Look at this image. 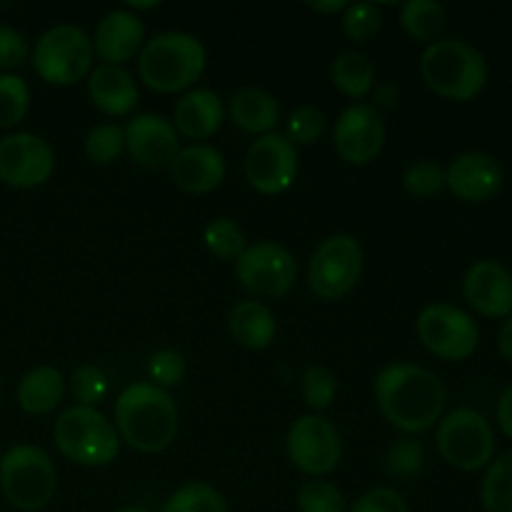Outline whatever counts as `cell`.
Here are the masks:
<instances>
[{
  "instance_id": "1",
  "label": "cell",
  "mask_w": 512,
  "mask_h": 512,
  "mask_svg": "<svg viewBox=\"0 0 512 512\" xmlns=\"http://www.w3.org/2000/svg\"><path fill=\"white\" fill-rule=\"evenodd\" d=\"M375 403L400 433L418 435L440 423L448 393L433 370L415 363H390L375 375Z\"/></svg>"
},
{
  "instance_id": "2",
  "label": "cell",
  "mask_w": 512,
  "mask_h": 512,
  "mask_svg": "<svg viewBox=\"0 0 512 512\" xmlns=\"http://www.w3.org/2000/svg\"><path fill=\"white\" fill-rule=\"evenodd\" d=\"M115 430L138 453H163L178 438L180 413L173 395L153 383H133L115 400Z\"/></svg>"
},
{
  "instance_id": "3",
  "label": "cell",
  "mask_w": 512,
  "mask_h": 512,
  "mask_svg": "<svg viewBox=\"0 0 512 512\" xmlns=\"http://www.w3.org/2000/svg\"><path fill=\"white\" fill-rule=\"evenodd\" d=\"M208 65L205 45L183 30H165L150 38L138 55V75L155 93L193 90Z\"/></svg>"
},
{
  "instance_id": "4",
  "label": "cell",
  "mask_w": 512,
  "mask_h": 512,
  "mask_svg": "<svg viewBox=\"0 0 512 512\" xmlns=\"http://www.w3.org/2000/svg\"><path fill=\"white\" fill-rule=\"evenodd\" d=\"M420 75L445 100H473L488 83V63L468 40L440 38L420 55Z\"/></svg>"
},
{
  "instance_id": "5",
  "label": "cell",
  "mask_w": 512,
  "mask_h": 512,
  "mask_svg": "<svg viewBox=\"0 0 512 512\" xmlns=\"http://www.w3.org/2000/svg\"><path fill=\"white\" fill-rule=\"evenodd\" d=\"M53 440L63 458L83 468H105L120 455L115 425L98 408L85 405H73L58 415Z\"/></svg>"
},
{
  "instance_id": "6",
  "label": "cell",
  "mask_w": 512,
  "mask_h": 512,
  "mask_svg": "<svg viewBox=\"0 0 512 512\" xmlns=\"http://www.w3.org/2000/svg\"><path fill=\"white\" fill-rule=\"evenodd\" d=\"M0 490L20 512L48 508L58 490L53 458L38 445H15L0 458Z\"/></svg>"
},
{
  "instance_id": "7",
  "label": "cell",
  "mask_w": 512,
  "mask_h": 512,
  "mask_svg": "<svg viewBox=\"0 0 512 512\" xmlns=\"http://www.w3.org/2000/svg\"><path fill=\"white\" fill-rule=\"evenodd\" d=\"M93 40L83 28L55 25L45 30L33 50V70L40 80L58 88L80 83L93 70Z\"/></svg>"
},
{
  "instance_id": "8",
  "label": "cell",
  "mask_w": 512,
  "mask_h": 512,
  "mask_svg": "<svg viewBox=\"0 0 512 512\" xmlns=\"http://www.w3.org/2000/svg\"><path fill=\"white\" fill-rule=\"evenodd\" d=\"M435 443L445 463L465 473L493 463L495 433L485 415L473 408H455L443 415L435 430Z\"/></svg>"
},
{
  "instance_id": "9",
  "label": "cell",
  "mask_w": 512,
  "mask_h": 512,
  "mask_svg": "<svg viewBox=\"0 0 512 512\" xmlns=\"http://www.w3.org/2000/svg\"><path fill=\"white\" fill-rule=\"evenodd\" d=\"M365 255L358 238L335 233L315 248L308 263V285L320 300H343L363 278Z\"/></svg>"
},
{
  "instance_id": "10",
  "label": "cell",
  "mask_w": 512,
  "mask_h": 512,
  "mask_svg": "<svg viewBox=\"0 0 512 512\" xmlns=\"http://www.w3.org/2000/svg\"><path fill=\"white\" fill-rule=\"evenodd\" d=\"M415 330L430 355L460 363L478 350L480 328L473 315L450 303H433L420 310Z\"/></svg>"
},
{
  "instance_id": "11",
  "label": "cell",
  "mask_w": 512,
  "mask_h": 512,
  "mask_svg": "<svg viewBox=\"0 0 512 512\" xmlns=\"http://www.w3.org/2000/svg\"><path fill=\"white\" fill-rule=\"evenodd\" d=\"M235 278L253 298H283L298 280V263L288 248L263 240L235 260Z\"/></svg>"
},
{
  "instance_id": "12",
  "label": "cell",
  "mask_w": 512,
  "mask_h": 512,
  "mask_svg": "<svg viewBox=\"0 0 512 512\" xmlns=\"http://www.w3.org/2000/svg\"><path fill=\"white\" fill-rule=\"evenodd\" d=\"M288 458L308 478H328L343 458L340 433L323 415H303L295 420L285 438Z\"/></svg>"
},
{
  "instance_id": "13",
  "label": "cell",
  "mask_w": 512,
  "mask_h": 512,
  "mask_svg": "<svg viewBox=\"0 0 512 512\" xmlns=\"http://www.w3.org/2000/svg\"><path fill=\"white\" fill-rule=\"evenodd\" d=\"M243 168L250 188L260 195H280L298 178V148L280 133L260 135L250 143Z\"/></svg>"
},
{
  "instance_id": "14",
  "label": "cell",
  "mask_w": 512,
  "mask_h": 512,
  "mask_svg": "<svg viewBox=\"0 0 512 512\" xmlns=\"http://www.w3.org/2000/svg\"><path fill=\"white\" fill-rule=\"evenodd\" d=\"M55 170L48 140L35 133H13L0 140V183L18 190L40 188Z\"/></svg>"
},
{
  "instance_id": "15",
  "label": "cell",
  "mask_w": 512,
  "mask_h": 512,
  "mask_svg": "<svg viewBox=\"0 0 512 512\" xmlns=\"http://www.w3.org/2000/svg\"><path fill=\"white\" fill-rule=\"evenodd\" d=\"M385 138H388V130H385L383 113L370 103L348 105L335 120V153L355 168L373 163L383 150Z\"/></svg>"
},
{
  "instance_id": "16",
  "label": "cell",
  "mask_w": 512,
  "mask_h": 512,
  "mask_svg": "<svg viewBox=\"0 0 512 512\" xmlns=\"http://www.w3.org/2000/svg\"><path fill=\"white\" fill-rule=\"evenodd\" d=\"M123 130L125 150L135 163L150 170H170L180 153V135L168 118L155 113L135 115Z\"/></svg>"
},
{
  "instance_id": "17",
  "label": "cell",
  "mask_w": 512,
  "mask_h": 512,
  "mask_svg": "<svg viewBox=\"0 0 512 512\" xmlns=\"http://www.w3.org/2000/svg\"><path fill=\"white\" fill-rule=\"evenodd\" d=\"M503 165L495 155L468 150L450 160L445 168V188L463 203H485L503 188Z\"/></svg>"
},
{
  "instance_id": "18",
  "label": "cell",
  "mask_w": 512,
  "mask_h": 512,
  "mask_svg": "<svg viewBox=\"0 0 512 512\" xmlns=\"http://www.w3.org/2000/svg\"><path fill=\"white\" fill-rule=\"evenodd\" d=\"M463 295L483 318L512 315V273L498 260H478L463 278Z\"/></svg>"
},
{
  "instance_id": "19",
  "label": "cell",
  "mask_w": 512,
  "mask_h": 512,
  "mask_svg": "<svg viewBox=\"0 0 512 512\" xmlns=\"http://www.w3.org/2000/svg\"><path fill=\"white\" fill-rule=\"evenodd\" d=\"M90 40H93L95 55H98L103 63L125 65L143 50V20L135 13H130L128 8L110 10L108 15H103V20L98 23L95 35Z\"/></svg>"
},
{
  "instance_id": "20",
  "label": "cell",
  "mask_w": 512,
  "mask_h": 512,
  "mask_svg": "<svg viewBox=\"0 0 512 512\" xmlns=\"http://www.w3.org/2000/svg\"><path fill=\"white\" fill-rule=\"evenodd\" d=\"M228 165L220 150L213 145L193 143L188 148H180L170 165V178L183 193L190 195H208L225 180Z\"/></svg>"
},
{
  "instance_id": "21",
  "label": "cell",
  "mask_w": 512,
  "mask_h": 512,
  "mask_svg": "<svg viewBox=\"0 0 512 512\" xmlns=\"http://www.w3.org/2000/svg\"><path fill=\"white\" fill-rule=\"evenodd\" d=\"M88 95L95 108L110 118L130 115L140 103V90L135 85V78L123 65H95L88 75Z\"/></svg>"
},
{
  "instance_id": "22",
  "label": "cell",
  "mask_w": 512,
  "mask_h": 512,
  "mask_svg": "<svg viewBox=\"0 0 512 512\" xmlns=\"http://www.w3.org/2000/svg\"><path fill=\"white\" fill-rule=\"evenodd\" d=\"M225 120V105L218 93L208 88H193L175 103L173 120L178 135L188 140H208L220 130Z\"/></svg>"
},
{
  "instance_id": "23",
  "label": "cell",
  "mask_w": 512,
  "mask_h": 512,
  "mask_svg": "<svg viewBox=\"0 0 512 512\" xmlns=\"http://www.w3.org/2000/svg\"><path fill=\"white\" fill-rule=\"evenodd\" d=\"M230 120L250 135L275 133L280 123V105L275 95L263 88H240L230 95Z\"/></svg>"
},
{
  "instance_id": "24",
  "label": "cell",
  "mask_w": 512,
  "mask_h": 512,
  "mask_svg": "<svg viewBox=\"0 0 512 512\" xmlns=\"http://www.w3.org/2000/svg\"><path fill=\"white\" fill-rule=\"evenodd\" d=\"M228 330L235 343L248 350H265L278 335V320L263 300H240L228 315Z\"/></svg>"
},
{
  "instance_id": "25",
  "label": "cell",
  "mask_w": 512,
  "mask_h": 512,
  "mask_svg": "<svg viewBox=\"0 0 512 512\" xmlns=\"http://www.w3.org/2000/svg\"><path fill=\"white\" fill-rule=\"evenodd\" d=\"M65 378L53 365L28 370L18 383V405L28 415H48L63 403Z\"/></svg>"
},
{
  "instance_id": "26",
  "label": "cell",
  "mask_w": 512,
  "mask_h": 512,
  "mask_svg": "<svg viewBox=\"0 0 512 512\" xmlns=\"http://www.w3.org/2000/svg\"><path fill=\"white\" fill-rule=\"evenodd\" d=\"M333 85L345 95V98L363 100L373 93L375 88V65L368 55L345 50L333 60L330 68Z\"/></svg>"
},
{
  "instance_id": "27",
  "label": "cell",
  "mask_w": 512,
  "mask_h": 512,
  "mask_svg": "<svg viewBox=\"0 0 512 512\" xmlns=\"http://www.w3.org/2000/svg\"><path fill=\"white\" fill-rule=\"evenodd\" d=\"M445 23H448V13L435 0H408L400 8V25L418 43L430 45L440 40Z\"/></svg>"
},
{
  "instance_id": "28",
  "label": "cell",
  "mask_w": 512,
  "mask_h": 512,
  "mask_svg": "<svg viewBox=\"0 0 512 512\" xmlns=\"http://www.w3.org/2000/svg\"><path fill=\"white\" fill-rule=\"evenodd\" d=\"M480 500L485 512H512V453L488 465L480 483Z\"/></svg>"
},
{
  "instance_id": "29",
  "label": "cell",
  "mask_w": 512,
  "mask_h": 512,
  "mask_svg": "<svg viewBox=\"0 0 512 512\" xmlns=\"http://www.w3.org/2000/svg\"><path fill=\"white\" fill-rule=\"evenodd\" d=\"M160 512H230L223 493L208 483H185L165 500Z\"/></svg>"
},
{
  "instance_id": "30",
  "label": "cell",
  "mask_w": 512,
  "mask_h": 512,
  "mask_svg": "<svg viewBox=\"0 0 512 512\" xmlns=\"http://www.w3.org/2000/svg\"><path fill=\"white\" fill-rule=\"evenodd\" d=\"M203 243L208 253L218 260H238L243 250L248 248L243 228L230 218L210 220L203 230Z\"/></svg>"
},
{
  "instance_id": "31",
  "label": "cell",
  "mask_w": 512,
  "mask_h": 512,
  "mask_svg": "<svg viewBox=\"0 0 512 512\" xmlns=\"http://www.w3.org/2000/svg\"><path fill=\"white\" fill-rule=\"evenodd\" d=\"M30 110V88L20 75L0 73V128H15Z\"/></svg>"
},
{
  "instance_id": "32",
  "label": "cell",
  "mask_w": 512,
  "mask_h": 512,
  "mask_svg": "<svg viewBox=\"0 0 512 512\" xmlns=\"http://www.w3.org/2000/svg\"><path fill=\"white\" fill-rule=\"evenodd\" d=\"M125 150V130L118 123H103L85 135V155L95 165H110Z\"/></svg>"
},
{
  "instance_id": "33",
  "label": "cell",
  "mask_w": 512,
  "mask_h": 512,
  "mask_svg": "<svg viewBox=\"0 0 512 512\" xmlns=\"http://www.w3.org/2000/svg\"><path fill=\"white\" fill-rule=\"evenodd\" d=\"M300 512H348L343 490L323 478H313L300 485L298 490Z\"/></svg>"
},
{
  "instance_id": "34",
  "label": "cell",
  "mask_w": 512,
  "mask_h": 512,
  "mask_svg": "<svg viewBox=\"0 0 512 512\" xmlns=\"http://www.w3.org/2000/svg\"><path fill=\"white\" fill-rule=\"evenodd\" d=\"M110 380L103 368L98 365H80L70 375V395L75 398V405L85 408H98L108 398Z\"/></svg>"
},
{
  "instance_id": "35",
  "label": "cell",
  "mask_w": 512,
  "mask_h": 512,
  "mask_svg": "<svg viewBox=\"0 0 512 512\" xmlns=\"http://www.w3.org/2000/svg\"><path fill=\"white\" fill-rule=\"evenodd\" d=\"M300 390H303L308 408L315 410V415H318L333 405L335 395H338V378L325 365H310L303 378H300Z\"/></svg>"
},
{
  "instance_id": "36",
  "label": "cell",
  "mask_w": 512,
  "mask_h": 512,
  "mask_svg": "<svg viewBox=\"0 0 512 512\" xmlns=\"http://www.w3.org/2000/svg\"><path fill=\"white\" fill-rule=\"evenodd\" d=\"M328 128V118L315 105H300L285 120V138L298 148V145H313L323 138Z\"/></svg>"
},
{
  "instance_id": "37",
  "label": "cell",
  "mask_w": 512,
  "mask_h": 512,
  "mask_svg": "<svg viewBox=\"0 0 512 512\" xmlns=\"http://www.w3.org/2000/svg\"><path fill=\"white\" fill-rule=\"evenodd\" d=\"M425 465V445L415 438H403L393 443L385 455V473L390 478L410 480L420 475Z\"/></svg>"
},
{
  "instance_id": "38",
  "label": "cell",
  "mask_w": 512,
  "mask_h": 512,
  "mask_svg": "<svg viewBox=\"0 0 512 512\" xmlns=\"http://www.w3.org/2000/svg\"><path fill=\"white\" fill-rule=\"evenodd\" d=\"M405 193L413 198H435L445 190V168L435 160H415L405 168Z\"/></svg>"
},
{
  "instance_id": "39",
  "label": "cell",
  "mask_w": 512,
  "mask_h": 512,
  "mask_svg": "<svg viewBox=\"0 0 512 512\" xmlns=\"http://www.w3.org/2000/svg\"><path fill=\"white\" fill-rule=\"evenodd\" d=\"M380 25H383V13H380V5L375 3H348V8L343 10V33L345 38L353 40V43L363 45L370 43L375 35L380 33Z\"/></svg>"
},
{
  "instance_id": "40",
  "label": "cell",
  "mask_w": 512,
  "mask_h": 512,
  "mask_svg": "<svg viewBox=\"0 0 512 512\" xmlns=\"http://www.w3.org/2000/svg\"><path fill=\"white\" fill-rule=\"evenodd\" d=\"M185 373H188V365H185V358L178 350H158V353L150 355L148 378L158 388H178L185 380Z\"/></svg>"
},
{
  "instance_id": "41",
  "label": "cell",
  "mask_w": 512,
  "mask_h": 512,
  "mask_svg": "<svg viewBox=\"0 0 512 512\" xmlns=\"http://www.w3.org/2000/svg\"><path fill=\"white\" fill-rule=\"evenodd\" d=\"M348 512H410V508L398 490L388 488V485H380V488H373L360 495L350 505Z\"/></svg>"
},
{
  "instance_id": "42",
  "label": "cell",
  "mask_w": 512,
  "mask_h": 512,
  "mask_svg": "<svg viewBox=\"0 0 512 512\" xmlns=\"http://www.w3.org/2000/svg\"><path fill=\"white\" fill-rule=\"evenodd\" d=\"M28 40L23 33H18L10 25H0V70L10 73V70L20 68L28 60Z\"/></svg>"
},
{
  "instance_id": "43",
  "label": "cell",
  "mask_w": 512,
  "mask_h": 512,
  "mask_svg": "<svg viewBox=\"0 0 512 512\" xmlns=\"http://www.w3.org/2000/svg\"><path fill=\"white\" fill-rule=\"evenodd\" d=\"M495 418H498L500 430L505 438L512 440V383L500 393L498 408H495Z\"/></svg>"
},
{
  "instance_id": "44",
  "label": "cell",
  "mask_w": 512,
  "mask_h": 512,
  "mask_svg": "<svg viewBox=\"0 0 512 512\" xmlns=\"http://www.w3.org/2000/svg\"><path fill=\"white\" fill-rule=\"evenodd\" d=\"M498 350L505 360L512 363V315L505 318V323L498 330Z\"/></svg>"
},
{
  "instance_id": "45",
  "label": "cell",
  "mask_w": 512,
  "mask_h": 512,
  "mask_svg": "<svg viewBox=\"0 0 512 512\" xmlns=\"http://www.w3.org/2000/svg\"><path fill=\"white\" fill-rule=\"evenodd\" d=\"M308 8L313 10V13H320V15H335V13H343L345 8H348V3L345 0H330V3H308Z\"/></svg>"
},
{
  "instance_id": "46",
  "label": "cell",
  "mask_w": 512,
  "mask_h": 512,
  "mask_svg": "<svg viewBox=\"0 0 512 512\" xmlns=\"http://www.w3.org/2000/svg\"><path fill=\"white\" fill-rule=\"evenodd\" d=\"M113 512H150V510L143 508V505H123V508H118Z\"/></svg>"
}]
</instances>
